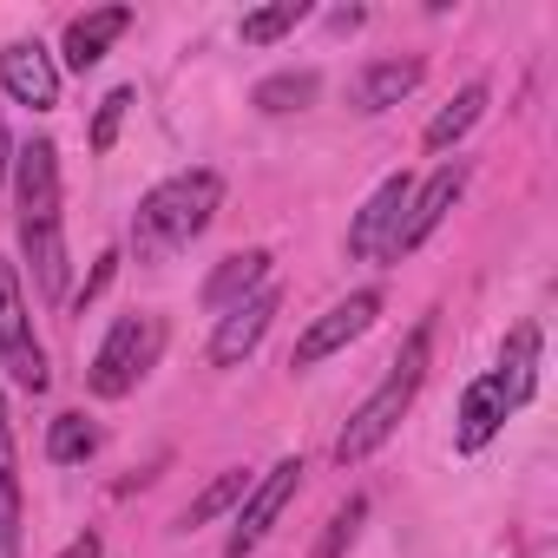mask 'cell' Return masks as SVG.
<instances>
[{
  "label": "cell",
  "mask_w": 558,
  "mask_h": 558,
  "mask_svg": "<svg viewBox=\"0 0 558 558\" xmlns=\"http://www.w3.org/2000/svg\"><path fill=\"white\" fill-rule=\"evenodd\" d=\"M217 204H223V178H217V171H204V165H197V171L165 178V184L138 204V217H132V243H138V256L184 250L191 236H204V230H210Z\"/></svg>",
  "instance_id": "6da1fadb"
},
{
  "label": "cell",
  "mask_w": 558,
  "mask_h": 558,
  "mask_svg": "<svg viewBox=\"0 0 558 558\" xmlns=\"http://www.w3.org/2000/svg\"><path fill=\"white\" fill-rule=\"evenodd\" d=\"M427 349H434V323H421V329L401 342V355H395L388 381H381L355 414H349V427H342V440H336V460H342V466L368 460V453L401 427V414L414 408V395H421V381H427Z\"/></svg>",
  "instance_id": "7a4b0ae2"
},
{
  "label": "cell",
  "mask_w": 558,
  "mask_h": 558,
  "mask_svg": "<svg viewBox=\"0 0 558 558\" xmlns=\"http://www.w3.org/2000/svg\"><path fill=\"white\" fill-rule=\"evenodd\" d=\"M158 342H165V323H158V316H119V323H112V336H106V342H99V355H93L86 388H93L99 401L132 395V388H138V375L151 368Z\"/></svg>",
  "instance_id": "3957f363"
},
{
  "label": "cell",
  "mask_w": 558,
  "mask_h": 558,
  "mask_svg": "<svg viewBox=\"0 0 558 558\" xmlns=\"http://www.w3.org/2000/svg\"><path fill=\"white\" fill-rule=\"evenodd\" d=\"M0 368H8L27 395L47 388V355H40V342H34V316H27V303H21V276H14L8 256H0Z\"/></svg>",
  "instance_id": "277c9868"
},
{
  "label": "cell",
  "mask_w": 558,
  "mask_h": 558,
  "mask_svg": "<svg viewBox=\"0 0 558 558\" xmlns=\"http://www.w3.org/2000/svg\"><path fill=\"white\" fill-rule=\"evenodd\" d=\"M296 486H303V460H296V453H290V460H276V466L243 493V512H236V532H230V545H223V551H230V558L256 551V545L269 538V525L283 519V506L296 499Z\"/></svg>",
  "instance_id": "5b68a950"
},
{
  "label": "cell",
  "mask_w": 558,
  "mask_h": 558,
  "mask_svg": "<svg viewBox=\"0 0 558 558\" xmlns=\"http://www.w3.org/2000/svg\"><path fill=\"white\" fill-rule=\"evenodd\" d=\"M381 316V290H355L349 303H336L323 323H310L303 329V342L290 349V368H316V362H329V355H342L355 336H368V323Z\"/></svg>",
  "instance_id": "8992f818"
},
{
  "label": "cell",
  "mask_w": 558,
  "mask_h": 558,
  "mask_svg": "<svg viewBox=\"0 0 558 558\" xmlns=\"http://www.w3.org/2000/svg\"><path fill=\"white\" fill-rule=\"evenodd\" d=\"M460 191H466V165L453 158V165H440V171H434V178H427V184H421V191L408 197V217H401V230H395L388 256L401 263L408 250H421V243H427V236H434V230L447 223V210L460 204Z\"/></svg>",
  "instance_id": "52a82bcc"
},
{
  "label": "cell",
  "mask_w": 558,
  "mask_h": 558,
  "mask_svg": "<svg viewBox=\"0 0 558 558\" xmlns=\"http://www.w3.org/2000/svg\"><path fill=\"white\" fill-rule=\"evenodd\" d=\"M14 178H21V230L60 223V151H53V138L21 145L14 151Z\"/></svg>",
  "instance_id": "ba28073f"
},
{
  "label": "cell",
  "mask_w": 558,
  "mask_h": 558,
  "mask_svg": "<svg viewBox=\"0 0 558 558\" xmlns=\"http://www.w3.org/2000/svg\"><path fill=\"white\" fill-rule=\"evenodd\" d=\"M0 93H8L14 106H60V66L40 40H14V47H0Z\"/></svg>",
  "instance_id": "9c48e42d"
},
{
  "label": "cell",
  "mask_w": 558,
  "mask_h": 558,
  "mask_svg": "<svg viewBox=\"0 0 558 558\" xmlns=\"http://www.w3.org/2000/svg\"><path fill=\"white\" fill-rule=\"evenodd\" d=\"M408 197H414V178L395 171V178L355 210V223H349V256H388V243H395V230H401V217H408Z\"/></svg>",
  "instance_id": "30bf717a"
},
{
  "label": "cell",
  "mask_w": 558,
  "mask_h": 558,
  "mask_svg": "<svg viewBox=\"0 0 558 558\" xmlns=\"http://www.w3.org/2000/svg\"><path fill=\"white\" fill-rule=\"evenodd\" d=\"M276 310H283V296H276L269 283H263L256 296H243L236 310H223V316H217V336H210V362H217V368H236V362L263 342V329H269Z\"/></svg>",
  "instance_id": "8fae6325"
},
{
  "label": "cell",
  "mask_w": 558,
  "mask_h": 558,
  "mask_svg": "<svg viewBox=\"0 0 558 558\" xmlns=\"http://www.w3.org/2000/svg\"><path fill=\"white\" fill-rule=\"evenodd\" d=\"M421 80H427V66H421L414 53H408V60H375V66L355 73L349 99H355V112H388V106H401Z\"/></svg>",
  "instance_id": "7c38bea8"
},
{
  "label": "cell",
  "mask_w": 558,
  "mask_h": 558,
  "mask_svg": "<svg viewBox=\"0 0 558 558\" xmlns=\"http://www.w3.org/2000/svg\"><path fill=\"white\" fill-rule=\"evenodd\" d=\"M506 414H512V401H506V388L493 381V375H480L473 388H466V401H460V427H453V447L460 453H480L499 427H506Z\"/></svg>",
  "instance_id": "4fadbf2b"
},
{
  "label": "cell",
  "mask_w": 558,
  "mask_h": 558,
  "mask_svg": "<svg viewBox=\"0 0 558 558\" xmlns=\"http://www.w3.org/2000/svg\"><path fill=\"white\" fill-rule=\"evenodd\" d=\"M269 250H236V256H223L217 269H210V283H204V303L210 310H236L243 296H256L263 283H269Z\"/></svg>",
  "instance_id": "5bb4252c"
},
{
  "label": "cell",
  "mask_w": 558,
  "mask_h": 558,
  "mask_svg": "<svg viewBox=\"0 0 558 558\" xmlns=\"http://www.w3.org/2000/svg\"><path fill=\"white\" fill-rule=\"evenodd\" d=\"M493 381L506 388L512 408H525V401L538 395V323H519V329L499 342V368H493Z\"/></svg>",
  "instance_id": "9a60e30c"
},
{
  "label": "cell",
  "mask_w": 558,
  "mask_h": 558,
  "mask_svg": "<svg viewBox=\"0 0 558 558\" xmlns=\"http://www.w3.org/2000/svg\"><path fill=\"white\" fill-rule=\"evenodd\" d=\"M125 27H132V8H93V14H80V21L66 27V66H73V73L99 66L106 47H112Z\"/></svg>",
  "instance_id": "2e32d148"
},
{
  "label": "cell",
  "mask_w": 558,
  "mask_h": 558,
  "mask_svg": "<svg viewBox=\"0 0 558 558\" xmlns=\"http://www.w3.org/2000/svg\"><path fill=\"white\" fill-rule=\"evenodd\" d=\"M0 558H21V453L8 401H0Z\"/></svg>",
  "instance_id": "e0dca14e"
},
{
  "label": "cell",
  "mask_w": 558,
  "mask_h": 558,
  "mask_svg": "<svg viewBox=\"0 0 558 558\" xmlns=\"http://www.w3.org/2000/svg\"><path fill=\"white\" fill-rule=\"evenodd\" d=\"M21 243H27V263H34L40 296H47V303H66V236H60V223L21 230Z\"/></svg>",
  "instance_id": "ac0fdd59"
},
{
  "label": "cell",
  "mask_w": 558,
  "mask_h": 558,
  "mask_svg": "<svg viewBox=\"0 0 558 558\" xmlns=\"http://www.w3.org/2000/svg\"><path fill=\"white\" fill-rule=\"evenodd\" d=\"M480 119H486V86H460V93H453V106H440V112H434L427 145H434V151H447V145H460Z\"/></svg>",
  "instance_id": "d6986e66"
},
{
  "label": "cell",
  "mask_w": 558,
  "mask_h": 558,
  "mask_svg": "<svg viewBox=\"0 0 558 558\" xmlns=\"http://www.w3.org/2000/svg\"><path fill=\"white\" fill-rule=\"evenodd\" d=\"M99 453V427L86 421V414H60L53 427H47V460L53 466H80V460H93Z\"/></svg>",
  "instance_id": "ffe728a7"
},
{
  "label": "cell",
  "mask_w": 558,
  "mask_h": 558,
  "mask_svg": "<svg viewBox=\"0 0 558 558\" xmlns=\"http://www.w3.org/2000/svg\"><path fill=\"white\" fill-rule=\"evenodd\" d=\"M316 86H323V80H316L310 66H303V73H269L250 99H256V112H303V106L316 99Z\"/></svg>",
  "instance_id": "44dd1931"
},
{
  "label": "cell",
  "mask_w": 558,
  "mask_h": 558,
  "mask_svg": "<svg viewBox=\"0 0 558 558\" xmlns=\"http://www.w3.org/2000/svg\"><path fill=\"white\" fill-rule=\"evenodd\" d=\"M243 493H250V473H243V466H230V473H217V480L184 506V519H178V525H210V519H223Z\"/></svg>",
  "instance_id": "7402d4cb"
},
{
  "label": "cell",
  "mask_w": 558,
  "mask_h": 558,
  "mask_svg": "<svg viewBox=\"0 0 558 558\" xmlns=\"http://www.w3.org/2000/svg\"><path fill=\"white\" fill-rule=\"evenodd\" d=\"M362 519H368V499H362V493H349V499L329 512V525H323V538H316V551H310V558H349V545L362 538Z\"/></svg>",
  "instance_id": "603a6c76"
},
{
  "label": "cell",
  "mask_w": 558,
  "mask_h": 558,
  "mask_svg": "<svg viewBox=\"0 0 558 558\" xmlns=\"http://www.w3.org/2000/svg\"><path fill=\"white\" fill-rule=\"evenodd\" d=\"M303 21H310V0H276V8H256V14H243V47H269V40H283Z\"/></svg>",
  "instance_id": "cb8c5ba5"
},
{
  "label": "cell",
  "mask_w": 558,
  "mask_h": 558,
  "mask_svg": "<svg viewBox=\"0 0 558 558\" xmlns=\"http://www.w3.org/2000/svg\"><path fill=\"white\" fill-rule=\"evenodd\" d=\"M125 106H132V86H119V93H106V99H99V112H93V151H112V145H119Z\"/></svg>",
  "instance_id": "d4e9b609"
},
{
  "label": "cell",
  "mask_w": 558,
  "mask_h": 558,
  "mask_svg": "<svg viewBox=\"0 0 558 558\" xmlns=\"http://www.w3.org/2000/svg\"><path fill=\"white\" fill-rule=\"evenodd\" d=\"M112 269H119V256H99V269H93V276H86V290H80V296H73V310H86V303H93V296H99V290H106V283H112Z\"/></svg>",
  "instance_id": "484cf974"
},
{
  "label": "cell",
  "mask_w": 558,
  "mask_h": 558,
  "mask_svg": "<svg viewBox=\"0 0 558 558\" xmlns=\"http://www.w3.org/2000/svg\"><path fill=\"white\" fill-rule=\"evenodd\" d=\"M99 551H106V538H99V532H80V538L60 551V558H99Z\"/></svg>",
  "instance_id": "4316f807"
},
{
  "label": "cell",
  "mask_w": 558,
  "mask_h": 558,
  "mask_svg": "<svg viewBox=\"0 0 558 558\" xmlns=\"http://www.w3.org/2000/svg\"><path fill=\"white\" fill-rule=\"evenodd\" d=\"M14 171V138H8V125H0V178Z\"/></svg>",
  "instance_id": "83f0119b"
}]
</instances>
